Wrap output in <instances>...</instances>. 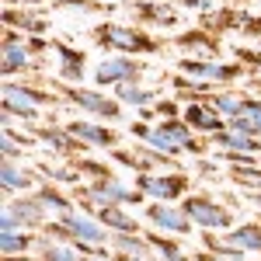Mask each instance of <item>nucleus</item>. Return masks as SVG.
Here are the masks:
<instances>
[{
  "label": "nucleus",
  "instance_id": "2",
  "mask_svg": "<svg viewBox=\"0 0 261 261\" xmlns=\"http://www.w3.org/2000/svg\"><path fill=\"white\" fill-rule=\"evenodd\" d=\"M94 45L98 49H108V53H157L161 49V39H153L150 32L143 28H133V24H119V21H108V24H98L94 32Z\"/></svg>",
  "mask_w": 261,
  "mask_h": 261
},
{
  "label": "nucleus",
  "instance_id": "14",
  "mask_svg": "<svg viewBox=\"0 0 261 261\" xmlns=\"http://www.w3.org/2000/svg\"><path fill=\"white\" fill-rule=\"evenodd\" d=\"M133 11H136V21H143V24H157V28L181 24V14L164 0H140V4H133Z\"/></svg>",
  "mask_w": 261,
  "mask_h": 261
},
{
  "label": "nucleus",
  "instance_id": "31",
  "mask_svg": "<svg viewBox=\"0 0 261 261\" xmlns=\"http://www.w3.org/2000/svg\"><path fill=\"white\" fill-rule=\"evenodd\" d=\"M209 105L220 112L223 119L230 122V119H237L241 115V108H244V94H237V91H220V94H213L209 98Z\"/></svg>",
  "mask_w": 261,
  "mask_h": 261
},
{
  "label": "nucleus",
  "instance_id": "36",
  "mask_svg": "<svg viewBox=\"0 0 261 261\" xmlns=\"http://www.w3.org/2000/svg\"><path fill=\"white\" fill-rule=\"evenodd\" d=\"M157 115H164V119H181V115H178V105H174L171 98L157 101Z\"/></svg>",
  "mask_w": 261,
  "mask_h": 261
},
{
  "label": "nucleus",
  "instance_id": "21",
  "mask_svg": "<svg viewBox=\"0 0 261 261\" xmlns=\"http://www.w3.org/2000/svg\"><path fill=\"white\" fill-rule=\"evenodd\" d=\"M213 140H216V146H223L226 153H251V157L261 153L258 136H247V133H237V129H223V133H216Z\"/></svg>",
  "mask_w": 261,
  "mask_h": 261
},
{
  "label": "nucleus",
  "instance_id": "16",
  "mask_svg": "<svg viewBox=\"0 0 261 261\" xmlns=\"http://www.w3.org/2000/svg\"><path fill=\"white\" fill-rule=\"evenodd\" d=\"M4 195L11 199V195H24V192H35L39 188V181H35V171H28V167H21L18 161H4Z\"/></svg>",
  "mask_w": 261,
  "mask_h": 261
},
{
  "label": "nucleus",
  "instance_id": "28",
  "mask_svg": "<svg viewBox=\"0 0 261 261\" xmlns=\"http://www.w3.org/2000/svg\"><path fill=\"white\" fill-rule=\"evenodd\" d=\"M115 101H119L122 108H146V105H153V91L150 87H140V84H122L115 87Z\"/></svg>",
  "mask_w": 261,
  "mask_h": 261
},
{
  "label": "nucleus",
  "instance_id": "32",
  "mask_svg": "<svg viewBox=\"0 0 261 261\" xmlns=\"http://www.w3.org/2000/svg\"><path fill=\"white\" fill-rule=\"evenodd\" d=\"M53 7H66L77 14H112L115 4H101V0H53Z\"/></svg>",
  "mask_w": 261,
  "mask_h": 261
},
{
  "label": "nucleus",
  "instance_id": "27",
  "mask_svg": "<svg viewBox=\"0 0 261 261\" xmlns=\"http://www.w3.org/2000/svg\"><path fill=\"white\" fill-rule=\"evenodd\" d=\"M39 233H32V230H4V237H0V247H4V258H11V254H28L32 247H39Z\"/></svg>",
  "mask_w": 261,
  "mask_h": 261
},
{
  "label": "nucleus",
  "instance_id": "33",
  "mask_svg": "<svg viewBox=\"0 0 261 261\" xmlns=\"http://www.w3.org/2000/svg\"><path fill=\"white\" fill-rule=\"evenodd\" d=\"M237 119H244L247 125H251V133L261 140V98H244V108Z\"/></svg>",
  "mask_w": 261,
  "mask_h": 261
},
{
  "label": "nucleus",
  "instance_id": "40",
  "mask_svg": "<svg viewBox=\"0 0 261 261\" xmlns=\"http://www.w3.org/2000/svg\"><path fill=\"white\" fill-rule=\"evenodd\" d=\"M84 261H119V258H108L105 251H98V254H91V258H84Z\"/></svg>",
  "mask_w": 261,
  "mask_h": 261
},
{
  "label": "nucleus",
  "instance_id": "37",
  "mask_svg": "<svg viewBox=\"0 0 261 261\" xmlns=\"http://www.w3.org/2000/svg\"><path fill=\"white\" fill-rule=\"evenodd\" d=\"M192 261H226V258H223V254H213V251H205V247H202V251H199Z\"/></svg>",
  "mask_w": 261,
  "mask_h": 261
},
{
  "label": "nucleus",
  "instance_id": "34",
  "mask_svg": "<svg viewBox=\"0 0 261 261\" xmlns=\"http://www.w3.org/2000/svg\"><path fill=\"white\" fill-rule=\"evenodd\" d=\"M241 32H244V35H251V39H258V45H261V14H251V11H247Z\"/></svg>",
  "mask_w": 261,
  "mask_h": 261
},
{
  "label": "nucleus",
  "instance_id": "17",
  "mask_svg": "<svg viewBox=\"0 0 261 261\" xmlns=\"http://www.w3.org/2000/svg\"><path fill=\"white\" fill-rule=\"evenodd\" d=\"M161 125V133L167 136V140L174 143V150H188V153H205V146H202L199 140H195V133H192V125L185 119H161L157 122Z\"/></svg>",
  "mask_w": 261,
  "mask_h": 261
},
{
  "label": "nucleus",
  "instance_id": "25",
  "mask_svg": "<svg viewBox=\"0 0 261 261\" xmlns=\"http://www.w3.org/2000/svg\"><path fill=\"white\" fill-rule=\"evenodd\" d=\"M39 258L42 261H84L87 254L70 241H49V237H42L39 241Z\"/></svg>",
  "mask_w": 261,
  "mask_h": 261
},
{
  "label": "nucleus",
  "instance_id": "23",
  "mask_svg": "<svg viewBox=\"0 0 261 261\" xmlns=\"http://www.w3.org/2000/svg\"><path fill=\"white\" fill-rule=\"evenodd\" d=\"M32 49H28V39H18V42H4V73L7 77H14L18 70H28V66H35L32 63Z\"/></svg>",
  "mask_w": 261,
  "mask_h": 261
},
{
  "label": "nucleus",
  "instance_id": "30",
  "mask_svg": "<svg viewBox=\"0 0 261 261\" xmlns=\"http://www.w3.org/2000/svg\"><path fill=\"white\" fill-rule=\"evenodd\" d=\"M24 146H35L32 133H14V125H4V161H18L24 153Z\"/></svg>",
  "mask_w": 261,
  "mask_h": 261
},
{
  "label": "nucleus",
  "instance_id": "8",
  "mask_svg": "<svg viewBox=\"0 0 261 261\" xmlns=\"http://www.w3.org/2000/svg\"><path fill=\"white\" fill-rule=\"evenodd\" d=\"M178 70H181V77L199 81V84H233L244 77L241 63H213V60H195V56H185L178 63Z\"/></svg>",
  "mask_w": 261,
  "mask_h": 261
},
{
  "label": "nucleus",
  "instance_id": "24",
  "mask_svg": "<svg viewBox=\"0 0 261 261\" xmlns=\"http://www.w3.org/2000/svg\"><path fill=\"white\" fill-rule=\"evenodd\" d=\"M35 195H39V202L45 205V213H56V220L70 216V213H77L73 199H70V195H63L56 185H39V188H35Z\"/></svg>",
  "mask_w": 261,
  "mask_h": 261
},
{
  "label": "nucleus",
  "instance_id": "29",
  "mask_svg": "<svg viewBox=\"0 0 261 261\" xmlns=\"http://www.w3.org/2000/svg\"><path fill=\"white\" fill-rule=\"evenodd\" d=\"M143 237H146L150 247H153V261H188V254L181 251L178 241H171V237H157V233H146V230H143Z\"/></svg>",
  "mask_w": 261,
  "mask_h": 261
},
{
  "label": "nucleus",
  "instance_id": "3",
  "mask_svg": "<svg viewBox=\"0 0 261 261\" xmlns=\"http://www.w3.org/2000/svg\"><path fill=\"white\" fill-rule=\"evenodd\" d=\"M181 209H185V216L192 220V226H202V230H233V226H237V223H233V213H230L226 205H220L213 195H205V192L185 195V199H181Z\"/></svg>",
  "mask_w": 261,
  "mask_h": 261
},
{
  "label": "nucleus",
  "instance_id": "19",
  "mask_svg": "<svg viewBox=\"0 0 261 261\" xmlns=\"http://www.w3.org/2000/svg\"><path fill=\"white\" fill-rule=\"evenodd\" d=\"M223 241L244 254H261V223H237L230 233H223Z\"/></svg>",
  "mask_w": 261,
  "mask_h": 261
},
{
  "label": "nucleus",
  "instance_id": "22",
  "mask_svg": "<svg viewBox=\"0 0 261 261\" xmlns=\"http://www.w3.org/2000/svg\"><path fill=\"white\" fill-rule=\"evenodd\" d=\"M174 45H178V49H185L188 56H192V53H202V56H216V53H220V39H216V35H209V32H202V28L178 35V39H174Z\"/></svg>",
  "mask_w": 261,
  "mask_h": 261
},
{
  "label": "nucleus",
  "instance_id": "4",
  "mask_svg": "<svg viewBox=\"0 0 261 261\" xmlns=\"http://www.w3.org/2000/svg\"><path fill=\"white\" fill-rule=\"evenodd\" d=\"M45 105H56V98L42 94L39 87H28V84H14V81L4 84V115L35 122Z\"/></svg>",
  "mask_w": 261,
  "mask_h": 261
},
{
  "label": "nucleus",
  "instance_id": "38",
  "mask_svg": "<svg viewBox=\"0 0 261 261\" xmlns=\"http://www.w3.org/2000/svg\"><path fill=\"white\" fill-rule=\"evenodd\" d=\"M7 7H14V4H21V7H42V4H49V0H4Z\"/></svg>",
  "mask_w": 261,
  "mask_h": 261
},
{
  "label": "nucleus",
  "instance_id": "18",
  "mask_svg": "<svg viewBox=\"0 0 261 261\" xmlns=\"http://www.w3.org/2000/svg\"><path fill=\"white\" fill-rule=\"evenodd\" d=\"M4 24H7V28H14V32L21 28V35H24V39H42V32L49 28V21L42 18V14L24 11V7H21V14L14 11V7H7V11H4Z\"/></svg>",
  "mask_w": 261,
  "mask_h": 261
},
{
  "label": "nucleus",
  "instance_id": "5",
  "mask_svg": "<svg viewBox=\"0 0 261 261\" xmlns=\"http://www.w3.org/2000/svg\"><path fill=\"white\" fill-rule=\"evenodd\" d=\"M188 185H192V178H188L185 171H167V174L150 171V174H136V188H140V192H143L150 202H174V199H185Z\"/></svg>",
  "mask_w": 261,
  "mask_h": 261
},
{
  "label": "nucleus",
  "instance_id": "41",
  "mask_svg": "<svg viewBox=\"0 0 261 261\" xmlns=\"http://www.w3.org/2000/svg\"><path fill=\"white\" fill-rule=\"evenodd\" d=\"M119 261H153V258H125V254H115Z\"/></svg>",
  "mask_w": 261,
  "mask_h": 261
},
{
  "label": "nucleus",
  "instance_id": "13",
  "mask_svg": "<svg viewBox=\"0 0 261 261\" xmlns=\"http://www.w3.org/2000/svg\"><path fill=\"white\" fill-rule=\"evenodd\" d=\"M53 53H56V73H60L66 84H77L84 81V66H87V56L84 49H73L66 42H53Z\"/></svg>",
  "mask_w": 261,
  "mask_h": 261
},
{
  "label": "nucleus",
  "instance_id": "20",
  "mask_svg": "<svg viewBox=\"0 0 261 261\" xmlns=\"http://www.w3.org/2000/svg\"><path fill=\"white\" fill-rule=\"evenodd\" d=\"M112 233H143V226L136 223V216H129L122 205H101V209H91Z\"/></svg>",
  "mask_w": 261,
  "mask_h": 261
},
{
  "label": "nucleus",
  "instance_id": "42",
  "mask_svg": "<svg viewBox=\"0 0 261 261\" xmlns=\"http://www.w3.org/2000/svg\"><path fill=\"white\" fill-rule=\"evenodd\" d=\"M258 223H261V220H258Z\"/></svg>",
  "mask_w": 261,
  "mask_h": 261
},
{
  "label": "nucleus",
  "instance_id": "7",
  "mask_svg": "<svg viewBox=\"0 0 261 261\" xmlns=\"http://www.w3.org/2000/svg\"><path fill=\"white\" fill-rule=\"evenodd\" d=\"M143 73H146L143 63H136L133 56H122V53H112V56H101V63L94 66V84H101V87L140 84Z\"/></svg>",
  "mask_w": 261,
  "mask_h": 261
},
{
  "label": "nucleus",
  "instance_id": "1",
  "mask_svg": "<svg viewBox=\"0 0 261 261\" xmlns=\"http://www.w3.org/2000/svg\"><path fill=\"white\" fill-rule=\"evenodd\" d=\"M45 233H53V241L77 244L87 258L98 254V251H105V247L112 244L108 226H105L94 213H87V209H77V213H70V216H63V220H56V223H45Z\"/></svg>",
  "mask_w": 261,
  "mask_h": 261
},
{
  "label": "nucleus",
  "instance_id": "39",
  "mask_svg": "<svg viewBox=\"0 0 261 261\" xmlns=\"http://www.w3.org/2000/svg\"><path fill=\"white\" fill-rule=\"evenodd\" d=\"M4 261H42V258H35V254H11V258H4Z\"/></svg>",
  "mask_w": 261,
  "mask_h": 261
},
{
  "label": "nucleus",
  "instance_id": "9",
  "mask_svg": "<svg viewBox=\"0 0 261 261\" xmlns=\"http://www.w3.org/2000/svg\"><path fill=\"white\" fill-rule=\"evenodd\" d=\"M63 101H70L73 108H81L87 115H98V119H108V122H119L122 115V105L101 91H87V87H63Z\"/></svg>",
  "mask_w": 261,
  "mask_h": 261
},
{
  "label": "nucleus",
  "instance_id": "6",
  "mask_svg": "<svg viewBox=\"0 0 261 261\" xmlns=\"http://www.w3.org/2000/svg\"><path fill=\"white\" fill-rule=\"evenodd\" d=\"M45 216L39 195H14L4 205V230H45Z\"/></svg>",
  "mask_w": 261,
  "mask_h": 261
},
{
  "label": "nucleus",
  "instance_id": "15",
  "mask_svg": "<svg viewBox=\"0 0 261 261\" xmlns=\"http://www.w3.org/2000/svg\"><path fill=\"white\" fill-rule=\"evenodd\" d=\"M32 136L42 140L49 146V153H56V157H70L73 150H81V143L66 133V125H32ZM70 161H73V157H70Z\"/></svg>",
  "mask_w": 261,
  "mask_h": 261
},
{
  "label": "nucleus",
  "instance_id": "10",
  "mask_svg": "<svg viewBox=\"0 0 261 261\" xmlns=\"http://www.w3.org/2000/svg\"><path fill=\"white\" fill-rule=\"evenodd\" d=\"M63 125H66V133L81 143V146H94V150H105V146L115 150V146H119V133L108 129V125H101V122L73 119V122H63Z\"/></svg>",
  "mask_w": 261,
  "mask_h": 261
},
{
  "label": "nucleus",
  "instance_id": "26",
  "mask_svg": "<svg viewBox=\"0 0 261 261\" xmlns=\"http://www.w3.org/2000/svg\"><path fill=\"white\" fill-rule=\"evenodd\" d=\"M133 136H140L143 143H146V150H157V153H164V157H174L178 150H174V143L167 140L161 133V125H146V122H136L133 129H129Z\"/></svg>",
  "mask_w": 261,
  "mask_h": 261
},
{
  "label": "nucleus",
  "instance_id": "12",
  "mask_svg": "<svg viewBox=\"0 0 261 261\" xmlns=\"http://www.w3.org/2000/svg\"><path fill=\"white\" fill-rule=\"evenodd\" d=\"M146 223L164 230V233H188L192 230V220L185 216V209L181 205H164V202L146 205Z\"/></svg>",
  "mask_w": 261,
  "mask_h": 261
},
{
  "label": "nucleus",
  "instance_id": "35",
  "mask_svg": "<svg viewBox=\"0 0 261 261\" xmlns=\"http://www.w3.org/2000/svg\"><path fill=\"white\" fill-rule=\"evenodd\" d=\"M178 7H188V11H199V14H209L216 11V0H174Z\"/></svg>",
  "mask_w": 261,
  "mask_h": 261
},
{
  "label": "nucleus",
  "instance_id": "11",
  "mask_svg": "<svg viewBox=\"0 0 261 261\" xmlns=\"http://www.w3.org/2000/svg\"><path fill=\"white\" fill-rule=\"evenodd\" d=\"M181 119L192 125V133H205V136H216V133L226 129V119H223L209 101H192V105H185Z\"/></svg>",
  "mask_w": 261,
  "mask_h": 261
}]
</instances>
